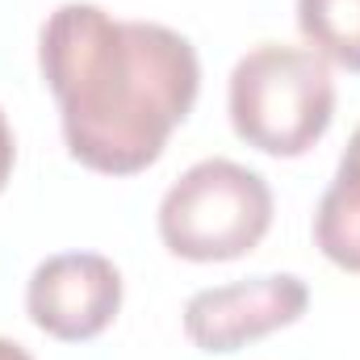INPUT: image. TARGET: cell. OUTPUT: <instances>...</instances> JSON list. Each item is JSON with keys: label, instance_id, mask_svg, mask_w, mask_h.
<instances>
[{"label": "cell", "instance_id": "1", "mask_svg": "<svg viewBox=\"0 0 360 360\" xmlns=\"http://www.w3.org/2000/svg\"><path fill=\"white\" fill-rule=\"evenodd\" d=\"M68 155L105 176L151 168L197 105V46L160 21H122L89 0L59 4L38 34Z\"/></svg>", "mask_w": 360, "mask_h": 360}, {"label": "cell", "instance_id": "2", "mask_svg": "<svg viewBox=\"0 0 360 360\" xmlns=\"http://www.w3.org/2000/svg\"><path fill=\"white\" fill-rule=\"evenodd\" d=\"M226 113L248 147L276 160H297L331 130V63L310 46L260 42L231 72Z\"/></svg>", "mask_w": 360, "mask_h": 360}, {"label": "cell", "instance_id": "3", "mask_svg": "<svg viewBox=\"0 0 360 360\" xmlns=\"http://www.w3.org/2000/svg\"><path fill=\"white\" fill-rule=\"evenodd\" d=\"M164 248L193 264L239 260L260 248L272 226V188L248 164L201 160L160 201Z\"/></svg>", "mask_w": 360, "mask_h": 360}, {"label": "cell", "instance_id": "4", "mask_svg": "<svg viewBox=\"0 0 360 360\" xmlns=\"http://www.w3.org/2000/svg\"><path fill=\"white\" fill-rule=\"evenodd\" d=\"M310 306V289L293 272H269L197 289L184 302V335L201 352H239L281 327H293Z\"/></svg>", "mask_w": 360, "mask_h": 360}, {"label": "cell", "instance_id": "5", "mask_svg": "<svg viewBox=\"0 0 360 360\" xmlns=\"http://www.w3.org/2000/svg\"><path fill=\"white\" fill-rule=\"evenodd\" d=\"M122 310V272L101 252H59L30 272L25 314L63 344L96 340Z\"/></svg>", "mask_w": 360, "mask_h": 360}, {"label": "cell", "instance_id": "6", "mask_svg": "<svg viewBox=\"0 0 360 360\" xmlns=\"http://www.w3.org/2000/svg\"><path fill=\"white\" fill-rule=\"evenodd\" d=\"M314 248L344 272L360 276V126L352 130L335 180L314 210Z\"/></svg>", "mask_w": 360, "mask_h": 360}, {"label": "cell", "instance_id": "7", "mask_svg": "<svg viewBox=\"0 0 360 360\" xmlns=\"http://www.w3.org/2000/svg\"><path fill=\"white\" fill-rule=\"evenodd\" d=\"M297 30L314 55L360 72V0H297Z\"/></svg>", "mask_w": 360, "mask_h": 360}, {"label": "cell", "instance_id": "8", "mask_svg": "<svg viewBox=\"0 0 360 360\" xmlns=\"http://www.w3.org/2000/svg\"><path fill=\"white\" fill-rule=\"evenodd\" d=\"M13 164H17V143H13V126H8V117L0 109V193L13 176Z\"/></svg>", "mask_w": 360, "mask_h": 360}, {"label": "cell", "instance_id": "9", "mask_svg": "<svg viewBox=\"0 0 360 360\" xmlns=\"http://www.w3.org/2000/svg\"><path fill=\"white\" fill-rule=\"evenodd\" d=\"M0 360H34V356H30L17 340H4V335H0Z\"/></svg>", "mask_w": 360, "mask_h": 360}]
</instances>
